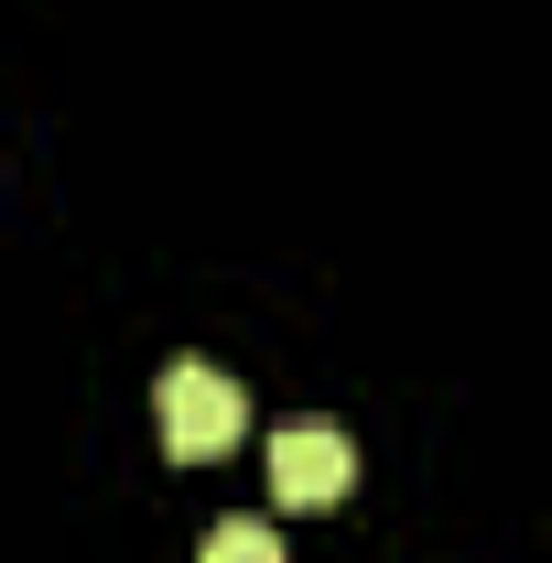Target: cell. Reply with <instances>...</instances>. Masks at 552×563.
<instances>
[{
	"mask_svg": "<svg viewBox=\"0 0 552 563\" xmlns=\"http://www.w3.org/2000/svg\"><path fill=\"white\" fill-rule=\"evenodd\" d=\"M152 422H163V455L207 466V455H228V444H239L250 401H239V379H228V368H207V357H174V368H163V390H152Z\"/></svg>",
	"mask_w": 552,
	"mask_h": 563,
	"instance_id": "1",
	"label": "cell"
},
{
	"mask_svg": "<svg viewBox=\"0 0 552 563\" xmlns=\"http://www.w3.org/2000/svg\"><path fill=\"white\" fill-rule=\"evenodd\" d=\"M272 488L292 509H325V498L357 488V444H346L336 422H281L272 433Z\"/></svg>",
	"mask_w": 552,
	"mask_h": 563,
	"instance_id": "2",
	"label": "cell"
},
{
	"mask_svg": "<svg viewBox=\"0 0 552 563\" xmlns=\"http://www.w3.org/2000/svg\"><path fill=\"white\" fill-rule=\"evenodd\" d=\"M196 563H281V542H272V520H217Z\"/></svg>",
	"mask_w": 552,
	"mask_h": 563,
	"instance_id": "3",
	"label": "cell"
}]
</instances>
